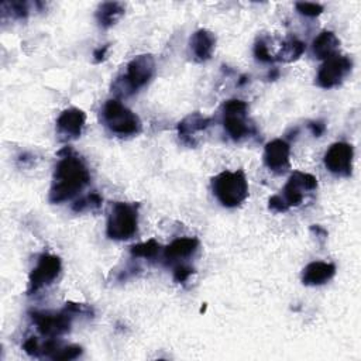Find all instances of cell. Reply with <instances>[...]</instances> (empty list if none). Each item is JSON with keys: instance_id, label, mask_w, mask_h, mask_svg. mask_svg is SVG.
I'll return each mask as SVG.
<instances>
[{"instance_id": "cell-31", "label": "cell", "mask_w": 361, "mask_h": 361, "mask_svg": "<svg viewBox=\"0 0 361 361\" xmlns=\"http://www.w3.org/2000/svg\"><path fill=\"white\" fill-rule=\"evenodd\" d=\"M107 49H109V44L97 48L94 52H93V62L94 63H99L102 61L106 59V54H107Z\"/></svg>"}, {"instance_id": "cell-7", "label": "cell", "mask_w": 361, "mask_h": 361, "mask_svg": "<svg viewBox=\"0 0 361 361\" xmlns=\"http://www.w3.org/2000/svg\"><path fill=\"white\" fill-rule=\"evenodd\" d=\"M62 269V262L59 257L52 254H41L38 257L37 265L32 268L28 278L27 293L32 295L41 290L42 288L51 285L59 275Z\"/></svg>"}, {"instance_id": "cell-22", "label": "cell", "mask_w": 361, "mask_h": 361, "mask_svg": "<svg viewBox=\"0 0 361 361\" xmlns=\"http://www.w3.org/2000/svg\"><path fill=\"white\" fill-rule=\"evenodd\" d=\"M102 204V196L96 192L89 193L87 196L79 199L78 202L73 203L72 209L73 212H85V210H92V209H97Z\"/></svg>"}, {"instance_id": "cell-18", "label": "cell", "mask_w": 361, "mask_h": 361, "mask_svg": "<svg viewBox=\"0 0 361 361\" xmlns=\"http://www.w3.org/2000/svg\"><path fill=\"white\" fill-rule=\"evenodd\" d=\"M340 39L333 31H322L312 42L313 55L319 59H327L337 54Z\"/></svg>"}, {"instance_id": "cell-1", "label": "cell", "mask_w": 361, "mask_h": 361, "mask_svg": "<svg viewBox=\"0 0 361 361\" xmlns=\"http://www.w3.org/2000/svg\"><path fill=\"white\" fill-rule=\"evenodd\" d=\"M58 161L49 189V202L62 203L76 196L90 180V173L85 162L68 147L59 151Z\"/></svg>"}, {"instance_id": "cell-30", "label": "cell", "mask_w": 361, "mask_h": 361, "mask_svg": "<svg viewBox=\"0 0 361 361\" xmlns=\"http://www.w3.org/2000/svg\"><path fill=\"white\" fill-rule=\"evenodd\" d=\"M307 127L310 128V131H312V134H313L314 137H320V135L326 131V124H324V121H322V120L309 121Z\"/></svg>"}, {"instance_id": "cell-14", "label": "cell", "mask_w": 361, "mask_h": 361, "mask_svg": "<svg viewBox=\"0 0 361 361\" xmlns=\"http://www.w3.org/2000/svg\"><path fill=\"white\" fill-rule=\"evenodd\" d=\"M212 123V118L203 116L199 111L190 113L178 124V135L180 141L189 147H195L197 144V137L202 131H204Z\"/></svg>"}, {"instance_id": "cell-26", "label": "cell", "mask_w": 361, "mask_h": 361, "mask_svg": "<svg viewBox=\"0 0 361 361\" xmlns=\"http://www.w3.org/2000/svg\"><path fill=\"white\" fill-rule=\"evenodd\" d=\"M296 10L302 14V16H306V17H317L319 14L323 13V6L319 4V3H296L295 4Z\"/></svg>"}, {"instance_id": "cell-27", "label": "cell", "mask_w": 361, "mask_h": 361, "mask_svg": "<svg viewBox=\"0 0 361 361\" xmlns=\"http://www.w3.org/2000/svg\"><path fill=\"white\" fill-rule=\"evenodd\" d=\"M192 274H195V269L190 265L186 264H176L173 267V281L178 283H185Z\"/></svg>"}, {"instance_id": "cell-23", "label": "cell", "mask_w": 361, "mask_h": 361, "mask_svg": "<svg viewBox=\"0 0 361 361\" xmlns=\"http://www.w3.org/2000/svg\"><path fill=\"white\" fill-rule=\"evenodd\" d=\"M83 353L80 345L71 344V345H59L58 350L52 354V360H75Z\"/></svg>"}, {"instance_id": "cell-6", "label": "cell", "mask_w": 361, "mask_h": 361, "mask_svg": "<svg viewBox=\"0 0 361 361\" xmlns=\"http://www.w3.org/2000/svg\"><path fill=\"white\" fill-rule=\"evenodd\" d=\"M223 127L234 141H240L252 133V126L247 121L248 104L240 99H230L223 103Z\"/></svg>"}, {"instance_id": "cell-15", "label": "cell", "mask_w": 361, "mask_h": 361, "mask_svg": "<svg viewBox=\"0 0 361 361\" xmlns=\"http://www.w3.org/2000/svg\"><path fill=\"white\" fill-rule=\"evenodd\" d=\"M216 47V37L209 30H197L189 38V51L196 62H206L212 58Z\"/></svg>"}, {"instance_id": "cell-12", "label": "cell", "mask_w": 361, "mask_h": 361, "mask_svg": "<svg viewBox=\"0 0 361 361\" xmlns=\"http://www.w3.org/2000/svg\"><path fill=\"white\" fill-rule=\"evenodd\" d=\"M290 147L282 138H275L267 142L264 148V164L272 172L281 173L289 168Z\"/></svg>"}, {"instance_id": "cell-17", "label": "cell", "mask_w": 361, "mask_h": 361, "mask_svg": "<svg viewBox=\"0 0 361 361\" xmlns=\"http://www.w3.org/2000/svg\"><path fill=\"white\" fill-rule=\"evenodd\" d=\"M199 248V240L195 237H182L173 240L164 248V259L166 264H175L193 255Z\"/></svg>"}, {"instance_id": "cell-3", "label": "cell", "mask_w": 361, "mask_h": 361, "mask_svg": "<svg viewBox=\"0 0 361 361\" xmlns=\"http://www.w3.org/2000/svg\"><path fill=\"white\" fill-rule=\"evenodd\" d=\"M212 190L224 207H237L248 196V182L245 173L238 171H223L212 179Z\"/></svg>"}, {"instance_id": "cell-8", "label": "cell", "mask_w": 361, "mask_h": 361, "mask_svg": "<svg viewBox=\"0 0 361 361\" xmlns=\"http://www.w3.org/2000/svg\"><path fill=\"white\" fill-rule=\"evenodd\" d=\"M72 314L73 313L65 307L62 312H58V313L34 310L30 313V317L42 336L48 338H55L69 331L72 317H73Z\"/></svg>"}, {"instance_id": "cell-9", "label": "cell", "mask_w": 361, "mask_h": 361, "mask_svg": "<svg viewBox=\"0 0 361 361\" xmlns=\"http://www.w3.org/2000/svg\"><path fill=\"white\" fill-rule=\"evenodd\" d=\"M351 68L353 61L347 55L336 54L324 59L316 75V83L323 89H331L344 80L351 72Z\"/></svg>"}, {"instance_id": "cell-5", "label": "cell", "mask_w": 361, "mask_h": 361, "mask_svg": "<svg viewBox=\"0 0 361 361\" xmlns=\"http://www.w3.org/2000/svg\"><path fill=\"white\" fill-rule=\"evenodd\" d=\"M138 228V204L116 202L110 207L106 234L111 240H128Z\"/></svg>"}, {"instance_id": "cell-20", "label": "cell", "mask_w": 361, "mask_h": 361, "mask_svg": "<svg viewBox=\"0 0 361 361\" xmlns=\"http://www.w3.org/2000/svg\"><path fill=\"white\" fill-rule=\"evenodd\" d=\"M305 49H306L305 42H302L296 37H288L282 42V47L274 59L281 61V62H293L300 58V55L305 52Z\"/></svg>"}, {"instance_id": "cell-4", "label": "cell", "mask_w": 361, "mask_h": 361, "mask_svg": "<svg viewBox=\"0 0 361 361\" xmlns=\"http://www.w3.org/2000/svg\"><path fill=\"white\" fill-rule=\"evenodd\" d=\"M102 120L104 126L118 137L137 135L142 130L140 117L117 99H110L104 103L102 109Z\"/></svg>"}, {"instance_id": "cell-11", "label": "cell", "mask_w": 361, "mask_h": 361, "mask_svg": "<svg viewBox=\"0 0 361 361\" xmlns=\"http://www.w3.org/2000/svg\"><path fill=\"white\" fill-rule=\"evenodd\" d=\"M316 189H317L316 176H313L312 173L295 171L289 176L286 185L283 186L281 196L288 207H296L303 202L306 192H312Z\"/></svg>"}, {"instance_id": "cell-28", "label": "cell", "mask_w": 361, "mask_h": 361, "mask_svg": "<svg viewBox=\"0 0 361 361\" xmlns=\"http://www.w3.org/2000/svg\"><path fill=\"white\" fill-rule=\"evenodd\" d=\"M268 209L274 213H285L289 207L286 206V203L283 202L281 195H274L268 200Z\"/></svg>"}, {"instance_id": "cell-2", "label": "cell", "mask_w": 361, "mask_h": 361, "mask_svg": "<svg viewBox=\"0 0 361 361\" xmlns=\"http://www.w3.org/2000/svg\"><path fill=\"white\" fill-rule=\"evenodd\" d=\"M155 73V59L149 54H142L133 58L127 66L126 72L116 78L111 83V90L120 97H127L145 85L154 78Z\"/></svg>"}, {"instance_id": "cell-19", "label": "cell", "mask_w": 361, "mask_h": 361, "mask_svg": "<svg viewBox=\"0 0 361 361\" xmlns=\"http://www.w3.org/2000/svg\"><path fill=\"white\" fill-rule=\"evenodd\" d=\"M124 14V6L118 1H104L96 10V20L102 28L111 27Z\"/></svg>"}, {"instance_id": "cell-24", "label": "cell", "mask_w": 361, "mask_h": 361, "mask_svg": "<svg viewBox=\"0 0 361 361\" xmlns=\"http://www.w3.org/2000/svg\"><path fill=\"white\" fill-rule=\"evenodd\" d=\"M1 6L8 7V11L16 18H24L30 14V3L27 1H4Z\"/></svg>"}, {"instance_id": "cell-21", "label": "cell", "mask_w": 361, "mask_h": 361, "mask_svg": "<svg viewBox=\"0 0 361 361\" xmlns=\"http://www.w3.org/2000/svg\"><path fill=\"white\" fill-rule=\"evenodd\" d=\"M159 250H161V245L157 240L151 238L148 241H144V243H138V244H134L131 248H130V254L135 258H145V259H152L155 258L158 254H159Z\"/></svg>"}, {"instance_id": "cell-16", "label": "cell", "mask_w": 361, "mask_h": 361, "mask_svg": "<svg viewBox=\"0 0 361 361\" xmlns=\"http://www.w3.org/2000/svg\"><path fill=\"white\" fill-rule=\"evenodd\" d=\"M336 275V265L324 261H313L303 268L302 283L306 286H319L327 283Z\"/></svg>"}, {"instance_id": "cell-10", "label": "cell", "mask_w": 361, "mask_h": 361, "mask_svg": "<svg viewBox=\"0 0 361 361\" xmlns=\"http://www.w3.org/2000/svg\"><path fill=\"white\" fill-rule=\"evenodd\" d=\"M353 159H354V148L351 144L344 141L331 144L323 157L326 169L333 175L343 176V178H348L351 175Z\"/></svg>"}, {"instance_id": "cell-13", "label": "cell", "mask_w": 361, "mask_h": 361, "mask_svg": "<svg viewBox=\"0 0 361 361\" xmlns=\"http://www.w3.org/2000/svg\"><path fill=\"white\" fill-rule=\"evenodd\" d=\"M86 123V114L76 107L63 110L56 120V131L62 140H75L80 137Z\"/></svg>"}, {"instance_id": "cell-29", "label": "cell", "mask_w": 361, "mask_h": 361, "mask_svg": "<svg viewBox=\"0 0 361 361\" xmlns=\"http://www.w3.org/2000/svg\"><path fill=\"white\" fill-rule=\"evenodd\" d=\"M23 350L32 357H39L41 355V344L38 343L37 337H30L24 341L23 344Z\"/></svg>"}, {"instance_id": "cell-25", "label": "cell", "mask_w": 361, "mask_h": 361, "mask_svg": "<svg viewBox=\"0 0 361 361\" xmlns=\"http://www.w3.org/2000/svg\"><path fill=\"white\" fill-rule=\"evenodd\" d=\"M254 55L255 58L259 61V62H264V63H271L274 62V56L271 55V52L268 51V45L265 42L264 38H258L255 41V45H254Z\"/></svg>"}]
</instances>
